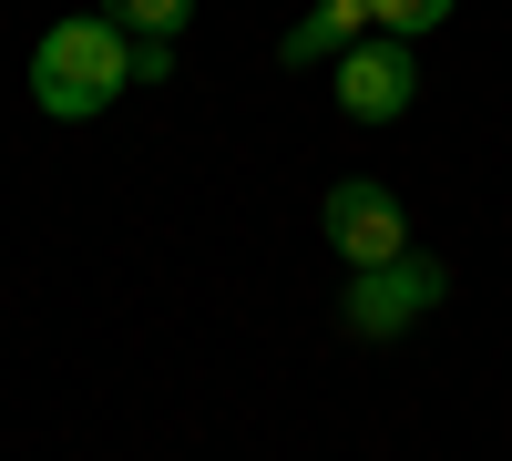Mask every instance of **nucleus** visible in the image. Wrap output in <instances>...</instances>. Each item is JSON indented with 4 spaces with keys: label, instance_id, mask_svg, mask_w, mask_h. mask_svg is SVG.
Masks as SVG:
<instances>
[{
    "label": "nucleus",
    "instance_id": "0eeeda50",
    "mask_svg": "<svg viewBox=\"0 0 512 461\" xmlns=\"http://www.w3.org/2000/svg\"><path fill=\"white\" fill-rule=\"evenodd\" d=\"M451 11H461V0H369V21L390 31V41H420V31H441Z\"/></svg>",
    "mask_w": 512,
    "mask_h": 461
},
{
    "label": "nucleus",
    "instance_id": "20e7f679",
    "mask_svg": "<svg viewBox=\"0 0 512 461\" xmlns=\"http://www.w3.org/2000/svg\"><path fill=\"white\" fill-rule=\"evenodd\" d=\"M328 93H338V113L349 123H400L410 113V93H420V52L410 41H349V52L328 62Z\"/></svg>",
    "mask_w": 512,
    "mask_h": 461
},
{
    "label": "nucleus",
    "instance_id": "6e6552de",
    "mask_svg": "<svg viewBox=\"0 0 512 461\" xmlns=\"http://www.w3.org/2000/svg\"><path fill=\"white\" fill-rule=\"evenodd\" d=\"M134 82H175V41H164V31L134 41Z\"/></svg>",
    "mask_w": 512,
    "mask_h": 461
},
{
    "label": "nucleus",
    "instance_id": "423d86ee",
    "mask_svg": "<svg viewBox=\"0 0 512 461\" xmlns=\"http://www.w3.org/2000/svg\"><path fill=\"white\" fill-rule=\"evenodd\" d=\"M103 21H113L123 41H154V31L175 41V31L195 21V0H103Z\"/></svg>",
    "mask_w": 512,
    "mask_h": 461
},
{
    "label": "nucleus",
    "instance_id": "7ed1b4c3",
    "mask_svg": "<svg viewBox=\"0 0 512 461\" xmlns=\"http://www.w3.org/2000/svg\"><path fill=\"white\" fill-rule=\"evenodd\" d=\"M318 226H328L338 257H349V277H359V267L410 257V216H400V195H390V185H369V175H338L328 205H318Z\"/></svg>",
    "mask_w": 512,
    "mask_h": 461
},
{
    "label": "nucleus",
    "instance_id": "f03ea898",
    "mask_svg": "<svg viewBox=\"0 0 512 461\" xmlns=\"http://www.w3.org/2000/svg\"><path fill=\"white\" fill-rule=\"evenodd\" d=\"M451 298V277L431 257H390V267H359L349 298H338V318H349V339H400V328H420Z\"/></svg>",
    "mask_w": 512,
    "mask_h": 461
},
{
    "label": "nucleus",
    "instance_id": "39448f33",
    "mask_svg": "<svg viewBox=\"0 0 512 461\" xmlns=\"http://www.w3.org/2000/svg\"><path fill=\"white\" fill-rule=\"evenodd\" d=\"M349 41H369V0H318V11H297L277 62H338Z\"/></svg>",
    "mask_w": 512,
    "mask_h": 461
},
{
    "label": "nucleus",
    "instance_id": "f257e3e1",
    "mask_svg": "<svg viewBox=\"0 0 512 461\" xmlns=\"http://www.w3.org/2000/svg\"><path fill=\"white\" fill-rule=\"evenodd\" d=\"M123 82H134V41H123L103 11H72L41 31V52H31V103L52 113V123H93Z\"/></svg>",
    "mask_w": 512,
    "mask_h": 461
}]
</instances>
